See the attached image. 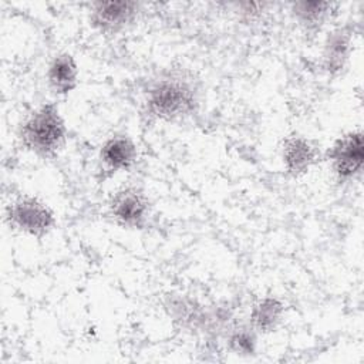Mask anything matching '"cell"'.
<instances>
[{"label": "cell", "instance_id": "obj_8", "mask_svg": "<svg viewBox=\"0 0 364 364\" xmlns=\"http://www.w3.org/2000/svg\"><path fill=\"white\" fill-rule=\"evenodd\" d=\"M351 28L344 26L333 30L327 36L323 51V64L328 73L337 74L344 68L351 50Z\"/></svg>", "mask_w": 364, "mask_h": 364}, {"label": "cell", "instance_id": "obj_9", "mask_svg": "<svg viewBox=\"0 0 364 364\" xmlns=\"http://www.w3.org/2000/svg\"><path fill=\"white\" fill-rule=\"evenodd\" d=\"M317 149L303 136H290L283 144V161L289 173L297 176L309 171L317 159Z\"/></svg>", "mask_w": 364, "mask_h": 364}, {"label": "cell", "instance_id": "obj_11", "mask_svg": "<svg viewBox=\"0 0 364 364\" xmlns=\"http://www.w3.org/2000/svg\"><path fill=\"white\" fill-rule=\"evenodd\" d=\"M283 313V304L274 297H264L252 310V323L260 331H270L276 327Z\"/></svg>", "mask_w": 364, "mask_h": 364}, {"label": "cell", "instance_id": "obj_4", "mask_svg": "<svg viewBox=\"0 0 364 364\" xmlns=\"http://www.w3.org/2000/svg\"><path fill=\"white\" fill-rule=\"evenodd\" d=\"M363 132L353 131L338 138L328 151L331 169L338 181L354 179L363 169Z\"/></svg>", "mask_w": 364, "mask_h": 364}, {"label": "cell", "instance_id": "obj_5", "mask_svg": "<svg viewBox=\"0 0 364 364\" xmlns=\"http://www.w3.org/2000/svg\"><path fill=\"white\" fill-rule=\"evenodd\" d=\"M109 213L124 228H142L149 213L148 198L136 188H124L114 195Z\"/></svg>", "mask_w": 364, "mask_h": 364}, {"label": "cell", "instance_id": "obj_3", "mask_svg": "<svg viewBox=\"0 0 364 364\" xmlns=\"http://www.w3.org/2000/svg\"><path fill=\"white\" fill-rule=\"evenodd\" d=\"M7 219L16 229L36 237L46 236L55 223L51 209L31 196H21L10 203Z\"/></svg>", "mask_w": 364, "mask_h": 364}, {"label": "cell", "instance_id": "obj_7", "mask_svg": "<svg viewBox=\"0 0 364 364\" xmlns=\"http://www.w3.org/2000/svg\"><path fill=\"white\" fill-rule=\"evenodd\" d=\"M136 159V146L128 135L108 138L100 151V161L104 171L115 173L127 171Z\"/></svg>", "mask_w": 364, "mask_h": 364}, {"label": "cell", "instance_id": "obj_12", "mask_svg": "<svg viewBox=\"0 0 364 364\" xmlns=\"http://www.w3.org/2000/svg\"><path fill=\"white\" fill-rule=\"evenodd\" d=\"M331 6L328 1H297L293 4V11L301 24L316 28L324 21Z\"/></svg>", "mask_w": 364, "mask_h": 364}, {"label": "cell", "instance_id": "obj_6", "mask_svg": "<svg viewBox=\"0 0 364 364\" xmlns=\"http://www.w3.org/2000/svg\"><path fill=\"white\" fill-rule=\"evenodd\" d=\"M135 1H97L91 9V23L105 33H115L128 26L136 16Z\"/></svg>", "mask_w": 364, "mask_h": 364}, {"label": "cell", "instance_id": "obj_2", "mask_svg": "<svg viewBox=\"0 0 364 364\" xmlns=\"http://www.w3.org/2000/svg\"><path fill=\"white\" fill-rule=\"evenodd\" d=\"M195 102L196 98L192 85L181 78L159 80L146 92L148 112L165 121L191 114Z\"/></svg>", "mask_w": 364, "mask_h": 364}, {"label": "cell", "instance_id": "obj_13", "mask_svg": "<svg viewBox=\"0 0 364 364\" xmlns=\"http://www.w3.org/2000/svg\"><path fill=\"white\" fill-rule=\"evenodd\" d=\"M230 346L237 354H250L255 348V337L252 333L240 330L232 336Z\"/></svg>", "mask_w": 364, "mask_h": 364}, {"label": "cell", "instance_id": "obj_1", "mask_svg": "<svg viewBox=\"0 0 364 364\" xmlns=\"http://www.w3.org/2000/svg\"><path fill=\"white\" fill-rule=\"evenodd\" d=\"M21 144L38 156H51L64 145L67 128L53 102H47L34 109L20 127Z\"/></svg>", "mask_w": 364, "mask_h": 364}, {"label": "cell", "instance_id": "obj_10", "mask_svg": "<svg viewBox=\"0 0 364 364\" xmlns=\"http://www.w3.org/2000/svg\"><path fill=\"white\" fill-rule=\"evenodd\" d=\"M78 68L75 60L68 53H61L53 58L47 70V81L50 88L60 95L68 94L77 87Z\"/></svg>", "mask_w": 364, "mask_h": 364}]
</instances>
